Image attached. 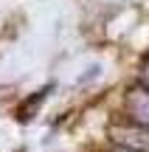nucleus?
Listing matches in <instances>:
<instances>
[{
  "label": "nucleus",
  "instance_id": "1",
  "mask_svg": "<svg viewBox=\"0 0 149 152\" xmlns=\"http://www.w3.org/2000/svg\"><path fill=\"white\" fill-rule=\"evenodd\" d=\"M116 135V144L127 152H149V127L144 124H118L113 130Z\"/></svg>",
  "mask_w": 149,
  "mask_h": 152
},
{
  "label": "nucleus",
  "instance_id": "2",
  "mask_svg": "<svg viewBox=\"0 0 149 152\" xmlns=\"http://www.w3.org/2000/svg\"><path fill=\"white\" fill-rule=\"evenodd\" d=\"M127 110H129V115H132V121L149 127V85H146V82L138 85V87H129V93H127Z\"/></svg>",
  "mask_w": 149,
  "mask_h": 152
},
{
  "label": "nucleus",
  "instance_id": "3",
  "mask_svg": "<svg viewBox=\"0 0 149 152\" xmlns=\"http://www.w3.org/2000/svg\"><path fill=\"white\" fill-rule=\"evenodd\" d=\"M124 152H127V149H124Z\"/></svg>",
  "mask_w": 149,
  "mask_h": 152
}]
</instances>
